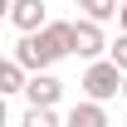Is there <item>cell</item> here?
Returning <instances> with one entry per match:
<instances>
[{
	"label": "cell",
	"instance_id": "cell-2",
	"mask_svg": "<svg viewBox=\"0 0 127 127\" xmlns=\"http://www.w3.org/2000/svg\"><path fill=\"white\" fill-rule=\"evenodd\" d=\"M122 68H117V59H88V68H83V93L88 98H98V103H108V98H117L122 93Z\"/></svg>",
	"mask_w": 127,
	"mask_h": 127
},
{
	"label": "cell",
	"instance_id": "cell-10",
	"mask_svg": "<svg viewBox=\"0 0 127 127\" xmlns=\"http://www.w3.org/2000/svg\"><path fill=\"white\" fill-rule=\"evenodd\" d=\"M108 59H117V68L127 73V30H122V34H117V39L108 44Z\"/></svg>",
	"mask_w": 127,
	"mask_h": 127
},
{
	"label": "cell",
	"instance_id": "cell-9",
	"mask_svg": "<svg viewBox=\"0 0 127 127\" xmlns=\"http://www.w3.org/2000/svg\"><path fill=\"white\" fill-rule=\"evenodd\" d=\"M64 117L54 108H39V103H30V112H25V127H59Z\"/></svg>",
	"mask_w": 127,
	"mask_h": 127
},
{
	"label": "cell",
	"instance_id": "cell-4",
	"mask_svg": "<svg viewBox=\"0 0 127 127\" xmlns=\"http://www.w3.org/2000/svg\"><path fill=\"white\" fill-rule=\"evenodd\" d=\"M25 98L30 103H39V108H59V98H64V83L49 73V68H34L30 83H25Z\"/></svg>",
	"mask_w": 127,
	"mask_h": 127
},
{
	"label": "cell",
	"instance_id": "cell-3",
	"mask_svg": "<svg viewBox=\"0 0 127 127\" xmlns=\"http://www.w3.org/2000/svg\"><path fill=\"white\" fill-rule=\"evenodd\" d=\"M108 34H103V20H93V15H78L73 20V54L78 59H103L108 54Z\"/></svg>",
	"mask_w": 127,
	"mask_h": 127
},
{
	"label": "cell",
	"instance_id": "cell-6",
	"mask_svg": "<svg viewBox=\"0 0 127 127\" xmlns=\"http://www.w3.org/2000/svg\"><path fill=\"white\" fill-rule=\"evenodd\" d=\"M25 83H30V68L10 54V59L0 64V98H10V93H25Z\"/></svg>",
	"mask_w": 127,
	"mask_h": 127
},
{
	"label": "cell",
	"instance_id": "cell-11",
	"mask_svg": "<svg viewBox=\"0 0 127 127\" xmlns=\"http://www.w3.org/2000/svg\"><path fill=\"white\" fill-rule=\"evenodd\" d=\"M117 30H127V0H122V10H117Z\"/></svg>",
	"mask_w": 127,
	"mask_h": 127
},
{
	"label": "cell",
	"instance_id": "cell-12",
	"mask_svg": "<svg viewBox=\"0 0 127 127\" xmlns=\"http://www.w3.org/2000/svg\"><path fill=\"white\" fill-rule=\"evenodd\" d=\"M122 98H127V78H122Z\"/></svg>",
	"mask_w": 127,
	"mask_h": 127
},
{
	"label": "cell",
	"instance_id": "cell-5",
	"mask_svg": "<svg viewBox=\"0 0 127 127\" xmlns=\"http://www.w3.org/2000/svg\"><path fill=\"white\" fill-rule=\"evenodd\" d=\"M5 15H10V25L25 34V30H44V25H49V5H44V0H10Z\"/></svg>",
	"mask_w": 127,
	"mask_h": 127
},
{
	"label": "cell",
	"instance_id": "cell-7",
	"mask_svg": "<svg viewBox=\"0 0 127 127\" xmlns=\"http://www.w3.org/2000/svg\"><path fill=\"white\" fill-rule=\"evenodd\" d=\"M64 122H68V127H108V112H103L98 98H88V103H78V108H68Z\"/></svg>",
	"mask_w": 127,
	"mask_h": 127
},
{
	"label": "cell",
	"instance_id": "cell-8",
	"mask_svg": "<svg viewBox=\"0 0 127 127\" xmlns=\"http://www.w3.org/2000/svg\"><path fill=\"white\" fill-rule=\"evenodd\" d=\"M73 5H78L83 15L103 20V25H108V20H117V10H122V0H73Z\"/></svg>",
	"mask_w": 127,
	"mask_h": 127
},
{
	"label": "cell",
	"instance_id": "cell-1",
	"mask_svg": "<svg viewBox=\"0 0 127 127\" xmlns=\"http://www.w3.org/2000/svg\"><path fill=\"white\" fill-rule=\"evenodd\" d=\"M10 54H15L30 73H34V68H54L59 59L73 54V20H49L44 30H25Z\"/></svg>",
	"mask_w": 127,
	"mask_h": 127
}]
</instances>
